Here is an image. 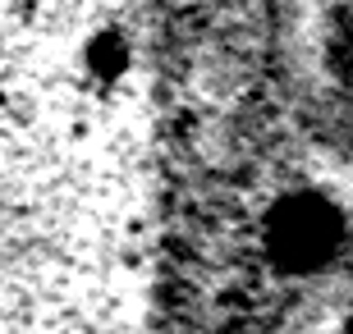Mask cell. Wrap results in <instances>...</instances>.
<instances>
[{"instance_id": "6da1fadb", "label": "cell", "mask_w": 353, "mask_h": 334, "mask_svg": "<svg viewBox=\"0 0 353 334\" xmlns=\"http://www.w3.org/2000/svg\"><path fill=\"white\" fill-rule=\"evenodd\" d=\"M152 0H0V334H157Z\"/></svg>"}]
</instances>
